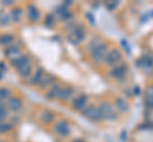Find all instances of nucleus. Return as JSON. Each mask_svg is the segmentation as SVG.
<instances>
[{
    "label": "nucleus",
    "instance_id": "obj_1",
    "mask_svg": "<svg viewBox=\"0 0 153 142\" xmlns=\"http://www.w3.org/2000/svg\"><path fill=\"white\" fill-rule=\"evenodd\" d=\"M12 65L23 78L30 76L32 72V61L28 55H19L18 57L12 60Z\"/></svg>",
    "mask_w": 153,
    "mask_h": 142
},
{
    "label": "nucleus",
    "instance_id": "obj_2",
    "mask_svg": "<svg viewBox=\"0 0 153 142\" xmlns=\"http://www.w3.org/2000/svg\"><path fill=\"white\" fill-rule=\"evenodd\" d=\"M85 38V28L82 24H76V27L68 34V41L71 45H79Z\"/></svg>",
    "mask_w": 153,
    "mask_h": 142
},
{
    "label": "nucleus",
    "instance_id": "obj_3",
    "mask_svg": "<svg viewBox=\"0 0 153 142\" xmlns=\"http://www.w3.org/2000/svg\"><path fill=\"white\" fill-rule=\"evenodd\" d=\"M107 52H108V45L102 42V43L98 47H96L92 52H89V55H91V59H92V61L94 64H101L102 61H105V57H106Z\"/></svg>",
    "mask_w": 153,
    "mask_h": 142
},
{
    "label": "nucleus",
    "instance_id": "obj_4",
    "mask_svg": "<svg viewBox=\"0 0 153 142\" xmlns=\"http://www.w3.org/2000/svg\"><path fill=\"white\" fill-rule=\"evenodd\" d=\"M126 74H128V66L125 62H123V61L119 62L117 65L112 66L111 70H110V72H108L110 76L115 80H123L126 76Z\"/></svg>",
    "mask_w": 153,
    "mask_h": 142
},
{
    "label": "nucleus",
    "instance_id": "obj_5",
    "mask_svg": "<svg viewBox=\"0 0 153 142\" xmlns=\"http://www.w3.org/2000/svg\"><path fill=\"white\" fill-rule=\"evenodd\" d=\"M82 112H83V117L88 118V119L92 122H100L102 119V116H101V113H100L98 107L93 105V104H88Z\"/></svg>",
    "mask_w": 153,
    "mask_h": 142
},
{
    "label": "nucleus",
    "instance_id": "obj_6",
    "mask_svg": "<svg viewBox=\"0 0 153 142\" xmlns=\"http://www.w3.org/2000/svg\"><path fill=\"white\" fill-rule=\"evenodd\" d=\"M98 109H100V113L102 116V119H107V121H112L116 118V113H115L112 105L107 102H103L98 105Z\"/></svg>",
    "mask_w": 153,
    "mask_h": 142
},
{
    "label": "nucleus",
    "instance_id": "obj_7",
    "mask_svg": "<svg viewBox=\"0 0 153 142\" xmlns=\"http://www.w3.org/2000/svg\"><path fill=\"white\" fill-rule=\"evenodd\" d=\"M106 65L108 66H115L117 65L119 62H121V52L119 51L117 48H112L107 52L106 57H105V61H103Z\"/></svg>",
    "mask_w": 153,
    "mask_h": 142
},
{
    "label": "nucleus",
    "instance_id": "obj_8",
    "mask_svg": "<svg viewBox=\"0 0 153 142\" xmlns=\"http://www.w3.org/2000/svg\"><path fill=\"white\" fill-rule=\"evenodd\" d=\"M54 132L59 137H68L70 133V127L66 121H56L54 124Z\"/></svg>",
    "mask_w": 153,
    "mask_h": 142
},
{
    "label": "nucleus",
    "instance_id": "obj_9",
    "mask_svg": "<svg viewBox=\"0 0 153 142\" xmlns=\"http://www.w3.org/2000/svg\"><path fill=\"white\" fill-rule=\"evenodd\" d=\"M88 95L87 94H79L76 95L73 102H71V107H73L74 111H83L85 107L88 105Z\"/></svg>",
    "mask_w": 153,
    "mask_h": 142
},
{
    "label": "nucleus",
    "instance_id": "obj_10",
    "mask_svg": "<svg viewBox=\"0 0 153 142\" xmlns=\"http://www.w3.org/2000/svg\"><path fill=\"white\" fill-rule=\"evenodd\" d=\"M7 107H8V109L12 111L13 113H18L19 111L22 109L23 102H22V99L19 97H10L8 99V102H7Z\"/></svg>",
    "mask_w": 153,
    "mask_h": 142
},
{
    "label": "nucleus",
    "instance_id": "obj_11",
    "mask_svg": "<svg viewBox=\"0 0 153 142\" xmlns=\"http://www.w3.org/2000/svg\"><path fill=\"white\" fill-rule=\"evenodd\" d=\"M27 12V18L31 23H36L38 19H40V13H38V9L36 8L35 4H28L26 8Z\"/></svg>",
    "mask_w": 153,
    "mask_h": 142
},
{
    "label": "nucleus",
    "instance_id": "obj_12",
    "mask_svg": "<svg viewBox=\"0 0 153 142\" xmlns=\"http://www.w3.org/2000/svg\"><path fill=\"white\" fill-rule=\"evenodd\" d=\"M19 52H21V46H19V43H13L10 46L5 47V51H4V53H5L7 57H10L13 60V59L18 57Z\"/></svg>",
    "mask_w": 153,
    "mask_h": 142
},
{
    "label": "nucleus",
    "instance_id": "obj_13",
    "mask_svg": "<svg viewBox=\"0 0 153 142\" xmlns=\"http://www.w3.org/2000/svg\"><path fill=\"white\" fill-rule=\"evenodd\" d=\"M74 88L71 86V85H66V86H63L61 88V90L59 93V97H57V99H60V100H68V99H70L71 97L74 95Z\"/></svg>",
    "mask_w": 153,
    "mask_h": 142
},
{
    "label": "nucleus",
    "instance_id": "obj_14",
    "mask_svg": "<svg viewBox=\"0 0 153 142\" xmlns=\"http://www.w3.org/2000/svg\"><path fill=\"white\" fill-rule=\"evenodd\" d=\"M61 85L60 84H54L52 86H50V89L46 91L45 94V98L49 99V100H54V99H56L57 97H59V93L61 90Z\"/></svg>",
    "mask_w": 153,
    "mask_h": 142
},
{
    "label": "nucleus",
    "instance_id": "obj_15",
    "mask_svg": "<svg viewBox=\"0 0 153 142\" xmlns=\"http://www.w3.org/2000/svg\"><path fill=\"white\" fill-rule=\"evenodd\" d=\"M54 83H55V76L52 74H50V72H46L44 75V78H42L41 83L38 84V88H40V89H46L49 86H52Z\"/></svg>",
    "mask_w": 153,
    "mask_h": 142
},
{
    "label": "nucleus",
    "instance_id": "obj_16",
    "mask_svg": "<svg viewBox=\"0 0 153 142\" xmlns=\"http://www.w3.org/2000/svg\"><path fill=\"white\" fill-rule=\"evenodd\" d=\"M44 75H45V72H44V69L42 67H38L35 72L32 74V76H31V79H30V84H32V85H38L41 83V80H42V78H44Z\"/></svg>",
    "mask_w": 153,
    "mask_h": 142
},
{
    "label": "nucleus",
    "instance_id": "obj_17",
    "mask_svg": "<svg viewBox=\"0 0 153 142\" xmlns=\"http://www.w3.org/2000/svg\"><path fill=\"white\" fill-rule=\"evenodd\" d=\"M14 40H16L14 36L9 34V33H3V34H0V45L1 46H5V47L10 46L14 43Z\"/></svg>",
    "mask_w": 153,
    "mask_h": 142
},
{
    "label": "nucleus",
    "instance_id": "obj_18",
    "mask_svg": "<svg viewBox=\"0 0 153 142\" xmlns=\"http://www.w3.org/2000/svg\"><path fill=\"white\" fill-rule=\"evenodd\" d=\"M40 118H41L42 123H45V124H49V123L54 122L55 116H54V113L50 112V111H44V112H42L41 114H40Z\"/></svg>",
    "mask_w": 153,
    "mask_h": 142
},
{
    "label": "nucleus",
    "instance_id": "obj_19",
    "mask_svg": "<svg viewBox=\"0 0 153 142\" xmlns=\"http://www.w3.org/2000/svg\"><path fill=\"white\" fill-rule=\"evenodd\" d=\"M22 17H23V12H22L21 8H13L12 9V12H10V19H12V22L18 23L19 20L22 19Z\"/></svg>",
    "mask_w": 153,
    "mask_h": 142
},
{
    "label": "nucleus",
    "instance_id": "obj_20",
    "mask_svg": "<svg viewBox=\"0 0 153 142\" xmlns=\"http://www.w3.org/2000/svg\"><path fill=\"white\" fill-rule=\"evenodd\" d=\"M116 108H117V111L119 112H121V113H124V112H126L128 109H129V105H128V103H126V100L125 99H123V98H117L116 99Z\"/></svg>",
    "mask_w": 153,
    "mask_h": 142
},
{
    "label": "nucleus",
    "instance_id": "obj_21",
    "mask_svg": "<svg viewBox=\"0 0 153 142\" xmlns=\"http://www.w3.org/2000/svg\"><path fill=\"white\" fill-rule=\"evenodd\" d=\"M55 23H56V17H55V14L54 13H49V14H46V17H45V26L47 28H52L55 26Z\"/></svg>",
    "mask_w": 153,
    "mask_h": 142
},
{
    "label": "nucleus",
    "instance_id": "obj_22",
    "mask_svg": "<svg viewBox=\"0 0 153 142\" xmlns=\"http://www.w3.org/2000/svg\"><path fill=\"white\" fill-rule=\"evenodd\" d=\"M10 14H7L5 12H0V26L1 27H5L9 26L10 23Z\"/></svg>",
    "mask_w": 153,
    "mask_h": 142
},
{
    "label": "nucleus",
    "instance_id": "obj_23",
    "mask_svg": "<svg viewBox=\"0 0 153 142\" xmlns=\"http://www.w3.org/2000/svg\"><path fill=\"white\" fill-rule=\"evenodd\" d=\"M13 124L10 122H0V135L1 133H7V132H9V131H12L13 130Z\"/></svg>",
    "mask_w": 153,
    "mask_h": 142
},
{
    "label": "nucleus",
    "instance_id": "obj_24",
    "mask_svg": "<svg viewBox=\"0 0 153 142\" xmlns=\"http://www.w3.org/2000/svg\"><path fill=\"white\" fill-rule=\"evenodd\" d=\"M69 10H68V8L66 7H64L63 4H61V5H59V7H56V9H55V12H54V14L55 15H57V17H60V19L61 18H63L64 15L66 13H68Z\"/></svg>",
    "mask_w": 153,
    "mask_h": 142
},
{
    "label": "nucleus",
    "instance_id": "obj_25",
    "mask_svg": "<svg viewBox=\"0 0 153 142\" xmlns=\"http://www.w3.org/2000/svg\"><path fill=\"white\" fill-rule=\"evenodd\" d=\"M9 98H10V90L5 86H1L0 88V99L5 100V99H9Z\"/></svg>",
    "mask_w": 153,
    "mask_h": 142
},
{
    "label": "nucleus",
    "instance_id": "obj_26",
    "mask_svg": "<svg viewBox=\"0 0 153 142\" xmlns=\"http://www.w3.org/2000/svg\"><path fill=\"white\" fill-rule=\"evenodd\" d=\"M101 43H102V42H101V40H100V38H93V40L88 43V51L92 52V51L96 48V47H98Z\"/></svg>",
    "mask_w": 153,
    "mask_h": 142
},
{
    "label": "nucleus",
    "instance_id": "obj_27",
    "mask_svg": "<svg viewBox=\"0 0 153 142\" xmlns=\"http://www.w3.org/2000/svg\"><path fill=\"white\" fill-rule=\"evenodd\" d=\"M8 117H9V112L7 109L0 111V122H5Z\"/></svg>",
    "mask_w": 153,
    "mask_h": 142
},
{
    "label": "nucleus",
    "instance_id": "obj_28",
    "mask_svg": "<svg viewBox=\"0 0 153 142\" xmlns=\"http://www.w3.org/2000/svg\"><path fill=\"white\" fill-rule=\"evenodd\" d=\"M147 107L153 109V97H147Z\"/></svg>",
    "mask_w": 153,
    "mask_h": 142
},
{
    "label": "nucleus",
    "instance_id": "obj_29",
    "mask_svg": "<svg viewBox=\"0 0 153 142\" xmlns=\"http://www.w3.org/2000/svg\"><path fill=\"white\" fill-rule=\"evenodd\" d=\"M117 5H119L117 3H112V4H110V3H106V7H108L110 9H114L115 7H117Z\"/></svg>",
    "mask_w": 153,
    "mask_h": 142
},
{
    "label": "nucleus",
    "instance_id": "obj_30",
    "mask_svg": "<svg viewBox=\"0 0 153 142\" xmlns=\"http://www.w3.org/2000/svg\"><path fill=\"white\" fill-rule=\"evenodd\" d=\"M4 109H5V103H4V100L0 99V111H4Z\"/></svg>",
    "mask_w": 153,
    "mask_h": 142
},
{
    "label": "nucleus",
    "instance_id": "obj_31",
    "mask_svg": "<svg viewBox=\"0 0 153 142\" xmlns=\"http://www.w3.org/2000/svg\"><path fill=\"white\" fill-rule=\"evenodd\" d=\"M87 17L89 18V20H91V24H93V23H94V19H93V17L91 15V14H87Z\"/></svg>",
    "mask_w": 153,
    "mask_h": 142
},
{
    "label": "nucleus",
    "instance_id": "obj_32",
    "mask_svg": "<svg viewBox=\"0 0 153 142\" xmlns=\"http://www.w3.org/2000/svg\"><path fill=\"white\" fill-rule=\"evenodd\" d=\"M4 4H5V5H12L13 1L12 0H7V1H4Z\"/></svg>",
    "mask_w": 153,
    "mask_h": 142
},
{
    "label": "nucleus",
    "instance_id": "obj_33",
    "mask_svg": "<svg viewBox=\"0 0 153 142\" xmlns=\"http://www.w3.org/2000/svg\"><path fill=\"white\" fill-rule=\"evenodd\" d=\"M73 142H85V141H83V140H80V138H76V140H74Z\"/></svg>",
    "mask_w": 153,
    "mask_h": 142
},
{
    "label": "nucleus",
    "instance_id": "obj_34",
    "mask_svg": "<svg viewBox=\"0 0 153 142\" xmlns=\"http://www.w3.org/2000/svg\"><path fill=\"white\" fill-rule=\"evenodd\" d=\"M1 76H3V72H1V71H0V79H1Z\"/></svg>",
    "mask_w": 153,
    "mask_h": 142
},
{
    "label": "nucleus",
    "instance_id": "obj_35",
    "mask_svg": "<svg viewBox=\"0 0 153 142\" xmlns=\"http://www.w3.org/2000/svg\"><path fill=\"white\" fill-rule=\"evenodd\" d=\"M0 142H8V141H0Z\"/></svg>",
    "mask_w": 153,
    "mask_h": 142
}]
</instances>
